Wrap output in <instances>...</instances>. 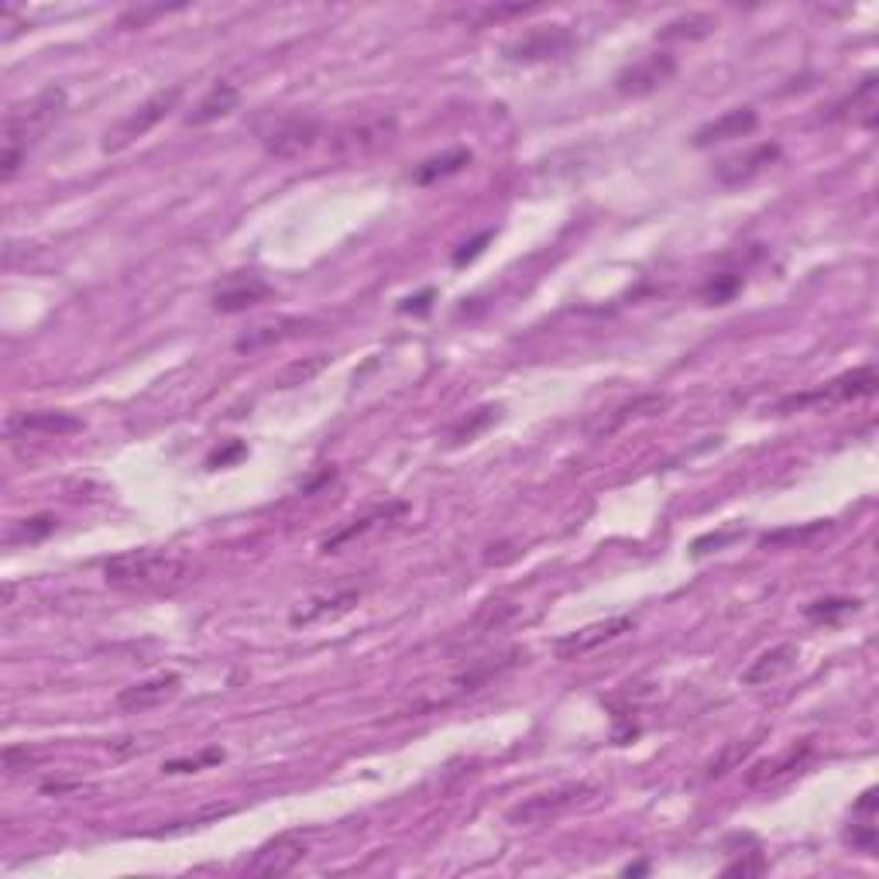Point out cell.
<instances>
[{
	"instance_id": "cell-1",
	"label": "cell",
	"mask_w": 879,
	"mask_h": 879,
	"mask_svg": "<svg viewBox=\"0 0 879 879\" xmlns=\"http://www.w3.org/2000/svg\"><path fill=\"white\" fill-rule=\"evenodd\" d=\"M62 107H66V90L45 86L38 97H32L28 104H21L8 114L4 152H0V179L11 182L17 176L21 165L28 162V152L45 138V131L59 121Z\"/></svg>"
},
{
	"instance_id": "cell-2",
	"label": "cell",
	"mask_w": 879,
	"mask_h": 879,
	"mask_svg": "<svg viewBox=\"0 0 879 879\" xmlns=\"http://www.w3.org/2000/svg\"><path fill=\"white\" fill-rule=\"evenodd\" d=\"M193 567L186 560L162 554V550H128L117 554L104 563V578L110 587L121 591H165V587H179L182 581H189Z\"/></svg>"
},
{
	"instance_id": "cell-3",
	"label": "cell",
	"mask_w": 879,
	"mask_h": 879,
	"mask_svg": "<svg viewBox=\"0 0 879 879\" xmlns=\"http://www.w3.org/2000/svg\"><path fill=\"white\" fill-rule=\"evenodd\" d=\"M179 97H182V86H169V90L152 93V97H149L145 104L134 107V110L124 117V121H117V124L107 131V138H104V152H124L128 145H134L138 138H145L158 121H165V117H169V114L176 110Z\"/></svg>"
},
{
	"instance_id": "cell-4",
	"label": "cell",
	"mask_w": 879,
	"mask_h": 879,
	"mask_svg": "<svg viewBox=\"0 0 879 879\" xmlns=\"http://www.w3.org/2000/svg\"><path fill=\"white\" fill-rule=\"evenodd\" d=\"M879 385L876 378V368L866 365V368H855V371H845L839 375L835 382H828L824 389L818 392H807V395H794V399H783L780 402V413L787 409H804V406H815V402H824V406H839V402H852V399H866L872 395Z\"/></svg>"
},
{
	"instance_id": "cell-5",
	"label": "cell",
	"mask_w": 879,
	"mask_h": 879,
	"mask_svg": "<svg viewBox=\"0 0 879 879\" xmlns=\"http://www.w3.org/2000/svg\"><path fill=\"white\" fill-rule=\"evenodd\" d=\"M574 45H578V38L567 25H546V28H533L522 38L509 41L502 56L509 62H550V59H563Z\"/></svg>"
},
{
	"instance_id": "cell-6",
	"label": "cell",
	"mask_w": 879,
	"mask_h": 879,
	"mask_svg": "<svg viewBox=\"0 0 879 879\" xmlns=\"http://www.w3.org/2000/svg\"><path fill=\"white\" fill-rule=\"evenodd\" d=\"M302 859H306V839H302V831H282V835L269 839L245 863V876L275 879V876L293 872Z\"/></svg>"
},
{
	"instance_id": "cell-7",
	"label": "cell",
	"mask_w": 879,
	"mask_h": 879,
	"mask_svg": "<svg viewBox=\"0 0 879 879\" xmlns=\"http://www.w3.org/2000/svg\"><path fill=\"white\" fill-rule=\"evenodd\" d=\"M677 73V59L670 52H650L643 59L629 62L619 76H615V90L622 97H650L660 86H667Z\"/></svg>"
},
{
	"instance_id": "cell-8",
	"label": "cell",
	"mask_w": 879,
	"mask_h": 879,
	"mask_svg": "<svg viewBox=\"0 0 879 879\" xmlns=\"http://www.w3.org/2000/svg\"><path fill=\"white\" fill-rule=\"evenodd\" d=\"M320 138V121L310 114H285L272 124V131H265L261 145H265L269 155L275 158H296L306 149H313Z\"/></svg>"
},
{
	"instance_id": "cell-9",
	"label": "cell",
	"mask_w": 879,
	"mask_h": 879,
	"mask_svg": "<svg viewBox=\"0 0 879 879\" xmlns=\"http://www.w3.org/2000/svg\"><path fill=\"white\" fill-rule=\"evenodd\" d=\"M591 794H595V787H587V783H570V787L543 791V794H533L522 804H515L506 818H509V824H543V821L563 815L567 807H574L578 800H584Z\"/></svg>"
},
{
	"instance_id": "cell-10",
	"label": "cell",
	"mask_w": 879,
	"mask_h": 879,
	"mask_svg": "<svg viewBox=\"0 0 879 879\" xmlns=\"http://www.w3.org/2000/svg\"><path fill=\"white\" fill-rule=\"evenodd\" d=\"M667 406H670V399H667V395H660V392L636 395L632 402H622V406H615V409H608V413H598L595 419H587L584 437H587V440H608V437L619 433L626 423H632V419H646V416H660Z\"/></svg>"
},
{
	"instance_id": "cell-11",
	"label": "cell",
	"mask_w": 879,
	"mask_h": 879,
	"mask_svg": "<svg viewBox=\"0 0 879 879\" xmlns=\"http://www.w3.org/2000/svg\"><path fill=\"white\" fill-rule=\"evenodd\" d=\"M272 293V285L261 278L258 272H234L227 275L217 289H213V310L217 313H245L251 306H258Z\"/></svg>"
},
{
	"instance_id": "cell-12",
	"label": "cell",
	"mask_w": 879,
	"mask_h": 879,
	"mask_svg": "<svg viewBox=\"0 0 879 879\" xmlns=\"http://www.w3.org/2000/svg\"><path fill=\"white\" fill-rule=\"evenodd\" d=\"M811 752H815V746L807 743V739H800L791 749H783L780 756L767 759V763H756L749 770L746 783H749L752 791H773V787H780V783H787L791 776H797L804 770L807 759H811Z\"/></svg>"
},
{
	"instance_id": "cell-13",
	"label": "cell",
	"mask_w": 879,
	"mask_h": 879,
	"mask_svg": "<svg viewBox=\"0 0 879 879\" xmlns=\"http://www.w3.org/2000/svg\"><path fill=\"white\" fill-rule=\"evenodd\" d=\"M632 629H636V619H632V615H615V619H608V622L584 626V629H578V632H570V636L557 639L554 650H557V656H563V660H574V656H584V653H591V650H598V646L611 643V639H619V636H626V632H632Z\"/></svg>"
},
{
	"instance_id": "cell-14",
	"label": "cell",
	"mask_w": 879,
	"mask_h": 879,
	"mask_svg": "<svg viewBox=\"0 0 879 879\" xmlns=\"http://www.w3.org/2000/svg\"><path fill=\"white\" fill-rule=\"evenodd\" d=\"M776 158H780V145L767 141V145H756V149L746 152V155H732V158L718 162V165H715V179H718L722 186H728V189L746 186V182H752L759 173H767Z\"/></svg>"
},
{
	"instance_id": "cell-15",
	"label": "cell",
	"mask_w": 879,
	"mask_h": 879,
	"mask_svg": "<svg viewBox=\"0 0 879 879\" xmlns=\"http://www.w3.org/2000/svg\"><path fill=\"white\" fill-rule=\"evenodd\" d=\"M8 433H45V437H69L83 430V419L73 413H59V409H38V413H11L8 416Z\"/></svg>"
},
{
	"instance_id": "cell-16",
	"label": "cell",
	"mask_w": 879,
	"mask_h": 879,
	"mask_svg": "<svg viewBox=\"0 0 879 879\" xmlns=\"http://www.w3.org/2000/svg\"><path fill=\"white\" fill-rule=\"evenodd\" d=\"M756 124H759V114L752 107H735L694 131V149H711V145H718V141L746 138L756 131Z\"/></svg>"
},
{
	"instance_id": "cell-17",
	"label": "cell",
	"mask_w": 879,
	"mask_h": 879,
	"mask_svg": "<svg viewBox=\"0 0 879 879\" xmlns=\"http://www.w3.org/2000/svg\"><path fill=\"white\" fill-rule=\"evenodd\" d=\"M237 104H241V90H237L234 83H227V80L213 83L197 100V107L186 114V128H206L213 121H221V117L237 110Z\"/></svg>"
},
{
	"instance_id": "cell-18",
	"label": "cell",
	"mask_w": 879,
	"mask_h": 879,
	"mask_svg": "<svg viewBox=\"0 0 879 879\" xmlns=\"http://www.w3.org/2000/svg\"><path fill=\"white\" fill-rule=\"evenodd\" d=\"M176 691H179V674H162V677L124 687V691L117 694V708L121 711H149V708H158L162 701H169Z\"/></svg>"
},
{
	"instance_id": "cell-19",
	"label": "cell",
	"mask_w": 879,
	"mask_h": 879,
	"mask_svg": "<svg viewBox=\"0 0 879 879\" xmlns=\"http://www.w3.org/2000/svg\"><path fill=\"white\" fill-rule=\"evenodd\" d=\"M395 131V121L392 117H378V121H365L358 128H347L341 138H337V152L344 158H354V155H368L375 149H382L385 141L392 138Z\"/></svg>"
},
{
	"instance_id": "cell-20",
	"label": "cell",
	"mask_w": 879,
	"mask_h": 879,
	"mask_svg": "<svg viewBox=\"0 0 879 879\" xmlns=\"http://www.w3.org/2000/svg\"><path fill=\"white\" fill-rule=\"evenodd\" d=\"M797 646L794 643H780L767 653H759L749 667L743 670V684L746 687H759V684H770L783 674H791L794 670V663H797Z\"/></svg>"
},
{
	"instance_id": "cell-21",
	"label": "cell",
	"mask_w": 879,
	"mask_h": 879,
	"mask_svg": "<svg viewBox=\"0 0 879 879\" xmlns=\"http://www.w3.org/2000/svg\"><path fill=\"white\" fill-rule=\"evenodd\" d=\"M876 76H866L859 86L852 90V97L842 100L835 110H831V121H852V124H859V128H876Z\"/></svg>"
},
{
	"instance_id": "cell-22",
	"label": "cell",
	"mask_w": 879,
	"mask_h": 879,
	"mask_svg": "<svg viewBox=\"0 0 879 879\" xmlns=\"http://www.w3.org/2000/svg\"><path fill=\"white\" fill-rule=\"evenodd\" d=\"M310 326V320H299V317H278V320H269V323H258L251 326L248 334H241L234 341V347L241 351V354H251V351H261V347H269V344H278L285 337H293L296 330H306Z\"/></svg>"
},
{
	"instance_id": "cell-23",
	"label": "cell",
	"mask_w": 879,
	"mask_h": 879,
	"mask_svg": "<svg viewBox=\"0 0 879 879\" xmlns=\"http://www.w3.org/2000/svg\"><path fill=\"white\" fill-rule=\"evenodd\" d=\"M715 28H718V17L715 14L691 11V14H680V17L667 21V25L656 32V41H701V38H708Z\"/></svg>"
},
{
	"instance_id": "cell-24",
	"label": "cell",
	"mask_w": 879,
	"mask_h": 879,
	"mask_svg": "<svg viewBox=\"0 0 879 879\" xmlns=\"http://www.w3.org/2000/svg\"><path fill=\"white\" fill-rule=\"evenodd\" d=\"M471 158H474L471 149H450V152H443V155H433V158L419 162L416 169H413V179H416L419 186L440 182V179H447V176H458L461 169H467Z\"/></svg>"
},
{
	"instance_id": "cell-25",
	"label": "cell",
	"mask_w": 879,
	"mask_h": 879,
	"mask_svg": "<svg viewBox=\"0 0 879 879\" xmlns=\"http://www.w3.org/2000/svg\"><path fill=\"white\" fill-rule=\"evenodd\" d=\"M59 530V519L52 512H41L32 519H17L11 522V530L4 533V546H25V543H41L45 536H52Z\"/></svg>"
},
{
	"instance_id": "cell-26",
	"label": "cell",
	"mask_w": 879,
	"mask_h": 879,
	"mask_svg": "<svg viewBox=\"0 0 879 879\" xmlns=\"http://www.w3.org/2000/svg\"><path fill=\"white\" fill-rule=\"evenodd\" d=\"M863 608L859 598H821V602H811L804 608V619H811L818 626H839L848 615H855Z\"/></svg>"
},
{
	"instance_id": "cell-27",
	"label": "cell",
	"mask_w": 879,
	"mask_h": 879,
	"mask_svg": "<svg viewBox=\"0 0 879 879\" xmlns=\"http://www.w3.org/2000/svg\"><path fill=\"white\" fill-rule=\"evenodd\" d=\"M358 598H361V591H341V595H334V598H320V602H313V608H306V611H296L293 615V626H310V622H320V619H334V615H341V611H347L351 605H358Z\"/></svg>"
},
{
	"instance_id": "cell-28",
	"label": "cell",
	"mask_w": 879,
	"mask_h": 879,
	"mask_svg": "<svg viewBox=\"0 0 879 879\" xmlns=\"http://www.w3.org/2000/svg\"><path fill=\"white\" fill-rule=\"evenodd\" d=\"M330 365L326 354H313V358H302V361H293L289 368H282L275 375V389H296V385H306V382H313V378Z\"/></svg>"
},
{
	"instance_id": "cell-29",
	"label": "cell",
	"mask_w": 879,
	"mask_h": 879,
	"mask_svg": "<svg viewBox=\"0 0 879 879\" xmlns=\"http://www.w3.org/2000/svg\"><path fill=\"white\" fill-rule=\"evenodd\" d=\"M515 608L509 602H488L478 615H474V622H471V636H461L464 643H474V639H482L495 629H502V622L509 619Z\"/></svg>"
},
{
	"instance_id": "cell-30",
	"label": "cell",
	"mask_w": 879,
	"mask_h": 879,
	"mask_svg": "<svg viewBox=\"0 0 879 879\" xmlns=\"http://www.w3.org/2000/svg\"><path fill=\"white\" fill-rule=\"evenodd\" d=\"M756 746H759L756 739L728 743V746H725V749H722V752H718V756H715V759H711V763H708L704 776H708V780H718V776H725L728 770H735V767H739V763H743V759H746V756H749V752H752Z\"/></svg>"
},
{
	"instance_id": "cell-31",
	"label": "cell",
	"mask_w": 879,
	"mask_h": 879,
	"mask_svg": "<svg viewBox=\"0 0 879 879\" xmlns=\"http://www.w3.org/2000/svg\"><path fill=\"white\" fill-rule=\"evenodd\" d=\"M739 289H743V275H739V272H718V275H711V278L701 285V296H704V302H711V306H725Z\"/></svg>"
},
{
	"instance_id": "cell-32",
	"label": "cell",
	"mask_w": 879,
	"mask_h": 879,
	"mask_svg": "<svg viewBox=\"0 0 879 879\" xmlns=\"http://www.w3.org/2000/svg\"><path fill=\"white\" fill-rule=\"evenodd\" d=\"M845 842H848L855 852L876 855V845H879V835H876V818L852 815V824H848V831H845Z\"/></svg>"
},
{
	"instance_id": "cell-33",
	"label": "cell",
	"mask_w": 879,
	"mask_h": 879,
	"mask_svg": "<svg viewBox=\"0 0 879 879\" xmlns=\"http://www.w3.org/2000/svg\"><path fill=\"white\" fill-rule=\"evenodd\" d=\"M498 419V406H482V409H474L467 419H461L454 430H450V440L454 443H467V440H474L478 437L485 426H491Z\"/></svg>"
},
{
	"instance_id": "cell-34",
	"label": "cell",
	"mask_w": 879,
	"mask_h": 879,
	"mask_svg": "<svg viewBox=\"0 0 879 879\" xmlns=\"http://www.w3.org/2000/svg\"><path fill=\"white\" fill-rule=\"evenodd\" d=\"M722 872H725V876H743V879H749V876H763V872H767V859H763V852L752 848V852H743L735 863H728Z\"/></svg>"
},
{
	"instance_id": "cell-35",
	"label": "cell",
	"mask_w": 879,
	"mask_h": 879,
	"mask_svg": "<svg viewBox=\"0 0 879 879\" xmlns=\"http://www.w3.org/2000/svg\"><path fill=\"white\" fill-rule=\"evenodd\" d=\"M221 759H224V749H206V752L197 756V759H173V763H165L162 770H165V773H197V770H203V767L221 763Z\"/></svg>"
},
{
	"instance_id": "cell-36",
	"label": "cell",
	"mask_w": 879,
	"mask_h": 879,
	"mask_svg": "<svg viewBox=\"0 0 879 879\" xmlns=\"http://www.w3.org/2000/svg\"><path fill=\"white\" fill-rule=\"evenodd\" d=\"M245 454H248V447H245L241 440H230L227 447H217V450H213V454L206 458V467H213V471H217V467H230L234 461H241Z\"/></svg>"
},
{
	"instance_id": "cell-37",
	"label": "cell",
	"mask_w": 879,
	"mask_h": 879,
	"mask_svg": "<svg viewBox=\"0 0 879 879\" xmlns=\"http://www.w3.org/2000/svg\"><path fill=\"white\" fill-rule=\"evenodd\" d=\"M828 530V522H815V526H807V530H780V533H770L763 536V546H780V543H804V539H811L815 533Z\"/></svg>"
},
{
	"instance_id": "cell-38",
	"label": "cell",
	"mask_w": 879,
	"mask_h": 879,
	"mask_svg": "<svg viewBox=\"0 0 879 879\" xmlns=\"http://www.w3.org/2000/svg\"><path fill=\"white\" fill-rule=\"evenodd\" d=\"M169 11H182V4H176V8H134V11H128L124 17H121V28H145L152 17H158V14H169Z\"/></svg>"
},
{
	"instance_id": "cell-39",
	"label": "cell",
	"mask_w": 879,
	"mask_h": 879,
	"mask_svg": "<svg viewBox=\"0 0 879 879\" xmlns=\"http://www.w3.org/2000/svg\"><path fill=\"white\" fill-rule=\"evenodd\" d=\"M743 533L739 530H728V533H708V536H701V539H694V546H691V554L694 557H704L708 554V546H725V543H732V539H739Z\"/></svg>"
},
{
	"instance_id": "cell-40",
	"label": "cell",
	"mask_w": 879,
	"mask_h": 879,
	"mask_svg": "<svg viewBox=\"0 0 879 879\" xmlns=\"http://www.w3.org/2000/svg\"><path fill=\"white\" fill-rule=\"evenodd\" d=\"M488 241H491V230L478 234V237H474V241H471V245H464V248H461V251L454 254V265H467V261H474V258H478V254L485 251V245H488Z\"/></svg>"
},
{
	"instance_id": "cell-41",
	"label": "cell",
	"mask_w": 879,
	"mask_h": 879,
	"mask_svg": "<svg viewBox=\"0 0 879 879\" xmlns=\"http://www.w3.org/2000/svg\"><path fill=\"white\" fill-rule=\"evenodd\" d=\"M430 299H433V289H426L419 296H409L406 302L399 306V313H426V310H430Z\"/></svg>"
}]
</instances>
